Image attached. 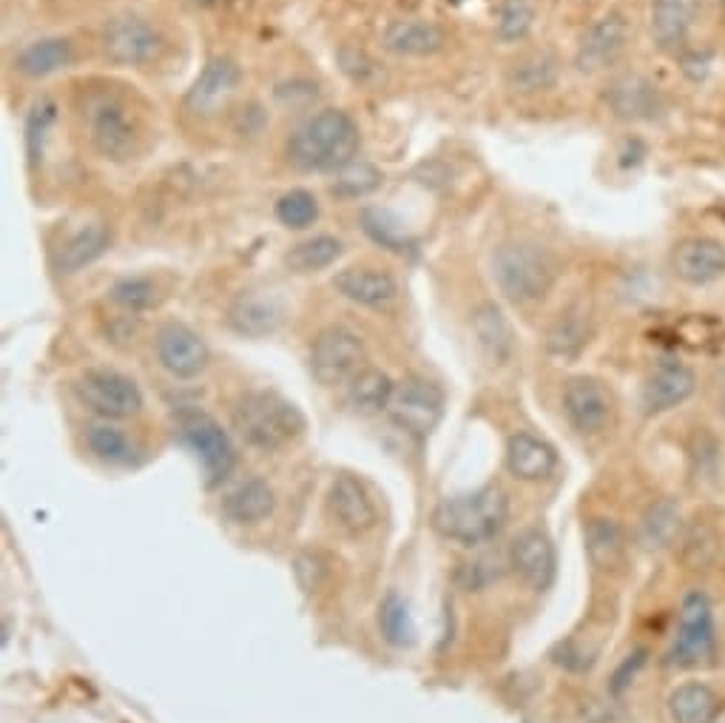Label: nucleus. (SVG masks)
I'll use <instances>...</instances> for the list:
<instances>
[{"label":"nucleus","instance_id":"1","mask_svg":"<svg viewBox=\"0 0 725 723\" xmlns=\"http://www.w3.org/2000/svg\"><path fill=\"white\" fill-rule=\"evenodd\" d=\"M359 126L341 109H321L308 117L288 140V157L302 171H341L359 155Z\"/></svg>","mask_w":725,"mask_h":723},{"label":"nucleus","instance_id":"2","mask_svg":"<svg viewBox=\"0 0 725 723\" xmlns=\"http://www.w3.org/2000/svg\"><path fill=\"white\" fill-rule=\"evenodd\" d=\"M509 518V498L498 485L478 487L461 496H447L433 511V529L447 542L481 547L493 542Z\"/></svg>","mask_w":725,"mask_h":723},{"label":"nucleus","instance_id":"3","mask_svg":"<svg viewBox=\"0 0 725 723\" xmlns=\"http://www.w3.org/2000/svg\"><path fill=\"white\" fill-rule=\"evenodd\" d=\"M231 422L239 439L262 453L282 450L305 433L302 410L274 390L239 396L231 407Z\"/></svg>","mask_w":725,"mask_h":723},{"label":"nucleus","instance_id":"4","mask_svg":"<svg viewBox=\"0 0 725 723\" xmlns=\"http://www.w3.org/2000/svg\"><path fill=\"white\" fill-rule=\"evenodd\" d=\"M493 277L509 303L529 305L553 291L558 265L553 254L533 239H509L495 248Z\"/></svg>","mask_w":725,"mask_h":723},{"label":"nucleus","instance_id":"5","mask_svg":"<svg viewBox=\"0 0 725 723\" xmlns=\"http://www.w3.org/2000/svg\"><path fill=\"white\" fill-rule=\"evenodd\" d=\"M717 644V626H714V607L703 590H694L683 598L677 613V633L668 646V664L688 670V666L706 664L714 655Z\"/></svg>","mask_w":725,"mask_h":723},{"label":"nucleus","instance_id":"6","mask_svg":"<svg viewBox=\"0 0 725 723\" xmlns=\"http://www.w3.org/2000/svg\"><path fill=\"white\" fill-rule=\"evenodd\" d=\"M367 350L359 334L345 325H328L310 345V374L325 388H336L354 379L365 368Z\"/></svg>","mask_w":725,"mask_h":723},{"label":"nucleus","instance_id":"7","mask_svg":"<svg viewBox=\"0 0 725 723\" xmlns=\"http://www.w3.org/2000/svg\"><path fill=\"white\" fill-rule=\"evenodd\" d=\"M78 399L89 407L91 414L109 419H131L142 410V394L131 376L120 370L95 368L86 370L75 385Z\"/></svg>","mask_w":725,"mask_h":723},{"label":"nucleus","instance_id":"8","mask_svg":"<svg viewBox=\"0 0 725 723\" xmlns=\"http://www.w3.org/2000/svg\"><path fill=\"white\" fill-rule=\"evenodd\" d=\"M86 129H89V140L95 151L106 160H129L137 151V129L135 120L129 117L126 106L117 98L100 95L91 100L83 111Z\"/></svg>","mask_w":725,"mask_h":723},{"label":"nucleus","instance_id":"9","mask_svg":"<svg viewBox=\"0 0 725 723\" xmlns=\"http://www.w3.org/2000/svg\"><path fill=\"white\" fill-rule=\"evenodd\" d=\"M103 55L117 66H146L160 55L162 38L148 20L137 14H115L100 34Z\"/></svg>","mask_w":725,"mask_h":723},{"label":"nucleus","instance_id":"10","mask_svg":"<svg viewBox=\"0 0 725 723\" xmlns=\"http://www.w3.org/2000/svg\"><path fill=\"white\" fill-rule=\"evenodd\" d=\"M180 436L197 453L202 467H206L208 487L219 485L222 478L231 476L234 465H237V450H234L228 433L219 427L217 419L191 410V414H186L180 419Z\"/></svg>","mask_w":725,"mask_h":723},{"label":"nucleus","instance_id":"11","mask_svg":"<svg viewBox=\"0 0 725 723\" xmlns=\"http://www.w3.org/2000/svg\"><path fill=\"white\" fill-rule=\"evenodd\" d=\"M564 414L580 436H600L615 422V396L595 376H575L564 388Z\"/></svg>","mask_w":725,"mask_h":723},{"label":"nucleus","instance_id":"12","mask_svg":"<svg viewBox=\"0 0 725 723\" xmlns=\"http://www.w3.org/2000/svg\"><path fill=\"white\" fill-rule=\"evenodd\" d=\"M157 359L173 379H197L211 361L206 339L182 323H166L155 339Z\"/></svg>","mask_w":725,"mask_h":723},{"label":"nucleus","instance_id":"13","mask_svg":"<svg viewBox=\"0 0 725 723\" xmlns=\"http://www.w3.org/2000/svg\"><path fill=\"white\" fill-rule=\"evenodd\" d=\"M632 38V23L623 12H609L604 18H597L589 27V32L580 38L578 55H575V66L586 75L606 69L615 63Z\"/></svg>","mask_w":725,"mask_h":723},{"label":"nucleus","instance_id":"14","mask_svg":"<svg viewBox=\"0 0 725 723\" xmlns=\"http://www.w3.org/2000/svg\"><path fill=\"white\" fill-rule=\"evenodd\" d=\"M444 394L438 385L421 379V376H410L401 385H396L390 410L396 422L405 430L416 433V436H427L436 427L438 416H441Z\"/></svg>","mask_w":725,"mask_h":723},{"label":"nucleus","instance_id":"15","mask_svg":"<svg viewBox=\"0 0 725 723\" xmlns=\"http://www.w3.org/2000/svg\"><path fill=\"white\" fill-rule=\"evenodd\" d=\"M507 564L529 590H546L555 578V547L544 529L527 527L513 538Z\"/></svg>","mask_w":725,"mask_h":723},{"label":"nucleus","instance_id":"16","mask_svg":"<svg viewBox=\"0 0 725 723\" xmlns=\"http://www.w3.org/2000/svg\"><path fill=\"white\" fill-rule=\"evenodd\" d=\"M606 106L615 117L629 123H648L663 111V91L646 75H620L606 86Z\"/></svg>","mask_w":725,"mask_h":723},{"label":"nucleus","instance_id":"17","mask_svg":"<svg viewBox=\"0 0 725 723\" xmlns=\"http://www.w3.org/2000/svg\"><path fill=\"white\" fill-rule=\"evenodd\" d=\"M328 516L336 527L350 533V536H361V533L373 529L376 522H379V513H376L370 493L354 476L334 478V485L328 491Z\"/></svg>","mask_w":725,"mask_h":723},{"label":"nucleus","instance_id":"18","mask_svg":"<svg viewBox=\"0 0 725 723\" xmlns=\"http://www.w3.org/2000/svg\"><path fill=\"white\" fill-rule=\"evenodd\" d=\"M674 277L686 285H712L725 277V246L714 237H686L672 251Z\"/></svg>","mask_w":725,"mask_h":723},{"label":"nucleus","instance_id":"19","mask_svg":"<svg viewBox=\"0 0 725 723\" xmlns=\"http://www.w3.org/2000/svg\"><path fill=\"white\" fill-rule=\"evenodd\" d=\"M694 390H697L694 370L688 365H683V361L666 359L643 382V407L652 416L668 414V410L692 399Z\"/></svg>","mask_w":725,"mask_h":723},{"label":"nucleus","instance_id":"20","mask_svg":"<svg viewBox=\"0 0 725 723\" xmlns=\"http://www.w3.org/2000/svg\"><path fill=\"white\" fill-rule=\"evenodd\" d=\"M242 83V69L234 63L231 58H213L208 60L206 69L199 71V78L193 80V86L186 95V106L193 115H217L234 91Z\"/></svg>","mask_w":725,"mask_h":723},{"label":"nucleus","instance_id":"21","mask_svg":"<svg viewBox=\"0 0 725 723\" xmlns=\"http://www.w3.org/2000/svg\"><path fill=\"white\" fill-rule=\"evenodd\" d=\"M334 288L350 303L361 305V308H390L398 299V285L396 279L387 271H379V268H367V265H359V268H345L334 277Z\"/></svg>","mask_w":725,"mask_h":723},{"label":"nucleus","instance_id":"22","mask_svg":"<svg viewBox=\"0 0 725 723\" xmlns=\"http://www.w3.org/2000/svg\"><path fill=\"white\" fill-rule=\"evenodd\" d=\"M285 319V305L279 297L265 291H242L228 308V325L242 336H270L277 334Z\"/></svg>","mask_w":725,"mask_h":723},{"label":"nucleus","instance_id":"23","mask_svg":"<svg viewBox=\"0 0 725 723\" xmlns=\"http://www.w3.org/2000/svg\"><path fill=\"white\" fill-rule=\"evenodd\" d=\"M507 467L520 482H540L553 476L558 467V453L549 442H544L535 433L520 430L509 436L507 442Z\"/></svg>","mask_w":725,"mask_h":723},{"label":"nucleus","instance_id":"24","mask_svg":"<svg viewBox=\"0 0 725 723\" xmlns=\"http://www.w3.org/2000/svg\"><path fill=\"white\" fill-rule=\"evenodd\" d=\"M387 52L401 55V58H424V55H436L441 52L444 43H447V34L438 23L433 20H393L390 27L385 29V38H381Z\"/></svg>","mask_w":725,"mask_h":723},{"label":"nucleus","instance_id":"25","mask_svg":"<svg viewBox=\"0 0 725 723\" xmlns=\"http://www.w3.org/2000/svg\"><path fill=\"white\" fill-rule=\"evenodd\" d=\"M560 60L546 49H533V52L520 55L513 60L507 69V86L509 91L520 95V98H533L540 91H549L558 83Z\"/></svg>","mask_w":725,"mask_h":723},{"label":"nucleus","instance_id":"26","mask_svg":"<svg viewBox=\"0 0 725 723\" xmlns=\"http://www.w3.org/2000/svg\"><path fill=\"white\" fill-rule=\"evenodd\" d=\"M666 710L672 723H717L723 712V697L717 690L703 681H686L677 690H672L666 701Z\"/></svg>","mask_w":725,"mask_h":723},{"label":"nucleus","instance_id":"27","mask_svg":"<svg viewBox=\"0 0 725 723\" xmlns=\"http://www.w3.org/2000/svg\"><path fill=\"white\" fill-rule=\"evenodd\" d=\"M586 556L592 567L600 573H615L626 562V533L620 524L609 516H595L586 522Z\"/></svg>","mask_w":725,"mask_h":723},{"label":"nucleus","instance_id":"28","mask_svg":"<svg viewBox=\"0 0 725 723\" xmlns=\"http://www.w3.org/2000/svg\"><path fill=\"white\" fill-rule=\"evenodd\" d=\"M277 496L274 487L265 478H248L239 487H234L222 502V516L234 524H259L274 513Z\"/></svg>","mask_w":725,"mask_h":723},{"label":"nucleus","instance_id":"29","mask_svg":"<svg viewBox=\"0 0 725 723\" xmlns=\"http://www.w3.org/2000/svg\"><path fill=\"white\" fill-rule=\"evenodd\" d=\"M699 0H652V34L661 49H681L697 18Z\"/></svg>","mask_w":725,"mask_h":723},{"label":"nucleus","instance_id":"30","mask_svg":"<svg viewBox=\"0 0 725 723\" xmlns=\"http://www.w3.org/2000/svg\"><path fill=\"white\" fill-rule=\"evenodd\" d=\"M111 246V231L103 222L80 228L75 237H69L58 251V271L60 274H78L86 265L103 257Z\"/></svg>","mask_w":725,"mask_h":723},{"label":"nucleus","instance_id":"31","mask_svg":"<svg viewBox=\"0 0 725 723\" xmlns=\"http://www.w3.org/2000/svg\"><path fill=\"white\" fill-rule=\"evenodd\" d=\"M393 394H396V382L379 368H361L354 379L347 382V402L367 416L387 410Z\"/></svg>","mask_w":725,"mask_h":723},{"label":"nucleus","instance_id":"32","mask_svg":"<svg viewBox=\"0 0 725 723\" xmlns=\"http://www.w3.org/2000/svg\"><path fill=\"white\" fill-rule=\"evenodd\" d=\"M681 507L672 498H657L646 507L640 518V542L648 549H666L681 538Z\"/></svg>","mask_w":725,"mask_h":723},{"label":"nucleus","instance_id":"33","mask_svg":"<svg viewBox=\"0 0 725 723\" xmlns=\"http://www.w3.org/2000/svg\"><path fill=\"white\" fill-rule=\"evenodd\" d=\"M69 63H71V43L66 38L34 40V43L27 46V49L18 55V60H14L20 75H27V78H34V80L49 78V75L66 69Z\"/></svg>","mask_w":725,"mask_h":723},{"label":"nucleus","instance_id":"34","mask_svg":"<svg viewBox=\"0 0 725 723\" xmlns=\"http://www.w3.org/2000/svg\"><path fill=\"white\" fill-rule=\"evenodd\" d=\"M473 328H475V336H478V343L484 345V350H487L493 359H509V354H513V345H515V334H513V325L507 323V317H504V310L498 308L495 303H484L475 308L473 314Z\"/></svg>","mask_w":725,"mask_h":723},{"label":"nucleus","instance_id":"35","mask_svg":"<svg viewBox=\"0 0 725 723\" xmlns=\"http://www.w3.org/2000/svg\"><path fill=\"white\" fill-rule=\"evenodd\" d=\"M341 248H345L341 239L330 237V234H319V237H310L290 248L285 254V265H288V271L302 274V277L305 274L325 271V268H330L341 257Z\"/></svg>","mask_w":725,"mask_h":723},{"label":"nucleus","instance_id":"36","mask_svg":"<svg viewBox=\"0 0 725 723\" xmlns=\"http://www.w3.org/2000/svg\"><path fill=\"white\" fill-rule=\"evenodd\" d=\"M86 445L106 465H131L137 459V447L131 445L129 436L109 422H97V425L86 427Z\"/></svg>","mask_w":725,"mask_h":723},{"label":"nucleus","instance_id":"37","mask_svg":"<svg viewBox=\"0 0 725 723\" xmlns=\"http://www.w3.org/2000/svg\"><path fill=\"white\" fill-rule=\"evenodd\" d=\"M589 343V319L584 310H566L546 334V348L560 359H575Z\"/></svg>","mask_w":725,"mask_h":723},{"label":"nucleus","instance_id":"38","mask_svg":"<svg viewBox=\"0 0 725 723\" xmlns=\"http://www.w3.org/2000/svg\"><path fill=\"white\" fill-rule=\"evenodd\" d=\"M379 630L385 635L387 644L393 646H410L416 641V626H413L410 610L396 593H387L379 607Z\"/></svg>","mask_w":725,"mask_h":723},{"label":"nucleus","instance_id":"39","mask_svg":"<svg viewBox=\"0 0 725 723\" xmlns=\"http://www.w3.org/2000/svg\"><path fill=\"white\" fill-rule=\"evenodd\" d=\"M381 186V171L373 162L354 160L350 166H345L341 171H336L334 191L336 197H345V200H356V197L373 195L376 188Z\"/></svg>","mask_w":725,"mask_h":723},{"label":"nucleus","instance_id":"40","mask_svg":"<svg viewBox=\"0 0 725 723\" xmlns=\"http://www.w3.org/2000/svg\"><path fill=\"white\" fill-rule=\"evenodd\" d=\"M316 217H319V202L310 191L305 188H294L288 195L279 197L277 202V220L282 222L285 228H308L314 226Z\"/></svg>","mask_w":725,"mask_h":723},{"label":"nucleus","instance_id":"41","mask_svg":"<svg viewBox=\"0 0 725 723\" xmlns=\"http://www.w3.org/2000/svg\"><path fill=\"white\" fill-rule=\"evenodd\" d=\"M533 7L529 0H501L498 3V23H495V34L504 43H515V40L527 38L533 29Z\"/></svg>","mask_w":725,"mask_h":723},{"label":"nucleus","instance_id":"42","mask_svg":"<svg viewBox=\"0 0 725 723\" xmlns=\"http://www.w3.org/2000/svg\"><path fill=\"white\" fill-rule=\"evenodd\" d=\"M54 117H58V106L52 103V100H38V103L32 106V111H29V120H27V157H29V166H38L40 157H43V142H46V135H49V129H52Z\"/></svg>","mask_w":725,"mask_h":723},{"label":"nucleus","instance_id":"43","mask_svg":"<svg viewBox=\"0 0 725 723\" xmlns=\"http://www.w3.org/2000/svg\"><path fill=\"white\" fill-rule=\"evenodd\" d=\"M717 533L708 524H694L683 536V562L688 564V570H703L717 558Z\"/></svg>","mask_w":725,"mask_h":723},{"label":"nucleus","instance_id":"44","mask_svg":"<svg viewBox=\"0 0 725 723\" xmlns=\"http://www.w3.org/2000/svg\"><path fill=\"white\" fill-rule=\"evenodd\" d=\"M109 297L115 299L120 308L131 310V314H140V310H148L157 303V285L148 277H126L120 279V283H115Z\"/></svg>","mask_w":725,"mask_h":723},{"label":"nucleus","instance_id":"45","mask_svg":"<svg viewBox=\"0 0 725 723\" xmlns=\"http://www.w3.org/2000/svg\"><path fill=\"white\" fill-rule=\"evenodd\" d=\"M365 228L376 242L387 246L390 251H407V237L398 226V220L393 214L379 211V208H373V211H365Z\"/></svg>","mask_w":725,"mask_h":723},{"label":"nucleus","instance_id":"46","mask_svg":"<svg viewBox=\"0 0 725 723\" xmlns=\"http://www.w3.org/2000/svg\"><path fill=\"white\" fill-rule=\"evenodd\" d=\"M328 562L319 556V553H299L294 562V575L296 582H299V587L305 590V593H316V590L325 584V578H328Z\"/></svg>","mask_w":725,"mask_h":723},{"label":"nucleus","instance_id":"47","mask_svg":"<svg viewBox=\"0 0 725 723\" xmlns=\"http://www.w3.org/2000/svg\"><path fill=\"white\" fill-rule=\"evenodd\" d=\"M681 63H683V71H686V75H688V78H692V80L706 78V71H708V55H699V52H683Z\"/></svg>","mask_w":725,"mask_h":723},{"label":"nucleus","instance_id":"48","mask_svg":"<svg viewBox=\"0 0 725 723\" xmlns=\"http://www.w3.org/2000/svg\"><path fill=\"white\" fill-rule=\"evenodd\" d=\"M640 666H643V653H640V650H637V653L629 655V658L623 661L620 670L615 672V690H623V686L629 684V681L635 679V672L640 670Z\"/></svg>","mask_w":725,"mask_h":723},{"label":"nucleus","instance_id":"49","mask_svg":"<svg viewBox=\"0 0 725 723\" xmlns=\"http://www.w3.org/2000/svg\"><path fill=\"white\" fill-rule=\"evenodd\" d=\"M186 3L193 9H213V7H219L222 0H186Z\"/></svg>","mask_w":725,"mask_h":723},{"label":"nucleus","instance_id":"50","mask_svg":"<svg viewBox=\"0 0 725 723\" xmlns=\"http://www.w3.org/2000/svg\"><path fill=\"white\" fill-rule=\"evenodd\" d=\"M719 3H725V0H719Z\"/></svg>","mask_w":725,"mask_h":723},{"label":"nucleus","instance_id":"51","mask_svg":"<svg viewBox=\"0 0 725 723\" xmlns=\"http://www.w3.org/2000/svg\"><path fill=\"white\" fill-rule=\"evenodd\" d=\"M723 723H725V721H723Z\"/></svg>","mask_w":725,"mask_h":723}]
</instances>
